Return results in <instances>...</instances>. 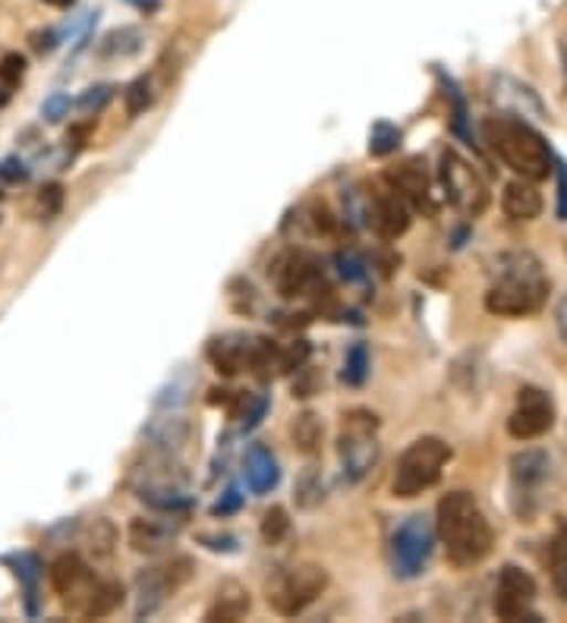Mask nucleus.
Here are the masks:
<instances>
[{
  "instance_id": "obj_8",
  "label": "nucleus",
  "mask_w": 567,
  "mask_h": 623,
  "mask_svg": "<svg viewBox=\"0 0 567 623\" xmlns=\"http://www.w3.org/2000/svg\"><path fill=\"white\" fill-rule=\"evenodd\" d=\"M441 189H444V196H448V202L463 211V214H470V218H476V214H483L485 205H489V189H485L483 177L473 170V167L463 161L458 151H444L441 155Z\"/></svg>"
},
{
  "instance_id": "obj_42",
  "label": "nucleus",
  "mask_w": 567,
  "mask_h": 623,
  "mask_svg": "<svg viewBox=\"0 0 567 623\" xmlns=\"http://www.w3.org/2000/svg\"><path fill=\"white\" fill-rule=\"evenodd\" d=\"M313 224L318 233H332L335 230V218H332V211L325 205H315L313 208Z\"/></svg>"
},
{
  "instance_id": "obj_26",
  "label": "nucleus",
  "mask_w": 567,
  "mask_h": 623,
  "mask_svg": "<svg viewBox=\"0 0 567 623\" xmlns=\"http://www.w3.org/2000/svg\"><path fill=\"white\" fill-rule=\"evenodd\" d=\"M400 129L395 124H376L372 126V133H369V155H376V158H385V155H391V151H398L400 148Z\"/></svg>"
},
{
  "instance_id": "obj_39",
  "label": "nucleus",
  "mask_w": 567,
  "mask_h": 623,
  "mask_svg": "<svg viewBox=\"0 0 567 623\" xmlns=\"http://www.w3.org/2000/svg\"><path fill=\"white\" fill-rule=\"evenodd\" d=\"M66 110H70V95H51L42 107V114L51 120V124H57Z\"/></svg>"
},
{
  "instance_id": "obj_12",
  "label": "nucleus",
  "mask_w": 567,
  "mask_h": 623,
  "mask_svg": "<svg viewBox=\"0 0 567 623\" xmlns=\"http://www.w3.org/2000/svg\"><path fill=\"white\" fill-rule=\"evenodd\" d=\"M555 425V400L536 384H524L517 391V406L507 415V435L514 441H536Z\"/></svg>"
},
{
  "instance_id": "obj_15",
  "label": "nucleus",
  "mask_w": 567,
  "mask_h": 623,
  "mask_svg": "<svg viewBox=\"0 0 567 623\" xmlns=\"http://www.w3.org/2000/svg\"><path fill=\"white\" fill-rule=\"evenodd\" d=\"M318 281H322V268H318V258L303 250L284 252L274 265V287L281 296L296 299V296H309L318 291Z\"/></svg>"
},
{
  "instance_id": "obj_6",
  "label": "nucleus",
  "mask_w": 567,
  "mask_h": 623,
  "mask_svg": "<svg viewBox=\"0 0 567 623\" xmlns=\"http://www.w3.org/2000/svg\"><path fill=\"white\" fill-rule=\"evenodd\" d=\"M337 457L344 466V476L350 482L366 478L376 469L381 457V444H378V415L369 410H350L344 415L340 437H337Z\"/></svg>"
},
{
  "instance_id": "obj_17",
  "label": "nucleus",
  "mask_w": 567,
  "mask_h": 623,
  "mask_svg": "<svg viewBox=\"0 0 567 623\" xmlns=\"http://www.w3.org/2000/svg\"><path fill=\"white\" fill-rule=\"evenodd\" d=\"M385 180L407 199V205L432 211V180H429V170H426V161H422V158H407V161H400L398 167H391V170L385 173Z\"/></svg>"
},
{
  "instance_id": "obj_48",
  "label": "nucleus",
  "mask_w": 567,
  "mask_h": 623,
  "mask_svg": "<svg viewBox=\"0 0 567 623\" xmlns=\"http://www.w3.org/2000/svg\"><path fill=\"white\" fill-rule=\"evenodd\" d=\"M44 3H51V7H70L73 0H44Z\"/></svg>"
},
{
  "instance_id": "obj_7",
  "label": "nucleus",
  "mask_w": 567,
  "mask_h": 623,
  "mask_svg": "<svg viewBox=\"0 0 567 623\" xmlns=\"http://www.w3.org/2000/svg\"><path fill=\"white\" fill-rule=\"evenodd\" d=\"M432 551H435V526L422 514L403 519L391 536V563L400 580H413L426 573Z\"/></svg>"
},
{
  "instance_id": "obj_29",
  "label": "nucleus",
  "mask_w": 567,
  "mask_h": 623,
  "mask_svg": "<svg viewBox=\"0 0 567 623\" xmlns=\"http://www.w3.org/2000/svg\"><path fill=\"white\" fill-rule=\"evenodd\" d=\"M287 532H291V517H287V510H284V507H272V510L262 517V541H265V545H277V541L287 539Z\"/></svg>"
},
{
  "instance_id": "obj_9",
  "label": "nucleus",
  "mask_w": 567,
  "mask_h": 623,
  "mask_svg": "<svg viewBox=\"0 0 567 623\" xmlns=\"http://www.w3.org/2000/svg\"><path fill=\"white\" fill-rule=\"evenodd\" d=\"M48 577H51L54 592L61 595L63 608L85 617L88 602H92V595H95V589H98V580H95L92 567H88L80 555L70 551V555H61L57 561L51 563Z\"/></svg>"
},
{
  "instance_id": "obj_35",
  "label": "nucleus",
  "mask_w": 567,
  "mask_h": 623,
  "mask_svg": "<svg viewBox=\"0 0 567 623\" xmlns=\"http://www.w3.org/2000/svg\"><path fill=\"white\" fill-rule=\"evenodd\" d=\"M63 208V187L61 183H48V187L39 192V214L42 221H54L61 214Z\"/></svg>"
},
{
  "instance_id": "obj_13",
  "label": "nucleus",
  "mask_w": 567,
  "mask_h": 623,
  "mask_svg": "<svg viewBox=\"0 0 567 623\" xmlns=\"http://www.w3.org/2000/svg\"><path fill=\"white\" fill-rule=\"evenodd\" d=\"M366 218L381 240H398L410 230V205L385 177L366 192Z\"/></svg>"
},
{
  "instance_id": "obj_1",
  "label": "nucleus",
  "mask_w": 567,
  "mask_h": 623,
  "mask_svg": "<svg viewBox=\"0 0 567 623\" xmlns=\"http://www.w3.org/2000/svg\"><path fill=\"white\" fill-rule=\"evenodd\" d=\"M435 536L454 567H473L492 555V522L470 492H448L435 507Z\"/></svg>"
},
{
  "instance_id": "obj_10",
  "label": "nucleus",
  "mask_w": 567,
  "mask_h": 623,
  "mask_svg": "<svg viewBox=\"0 0 567 623\" xmlns=\"http://www.w3.org/2000/svg\"><path fill=\"white\" fill-rule=\"evenodd\" d=\"M192 577L189 558H174L165 567H148L136 577V617H151L168 595H174Z\"/></svg>"
},
{
  "instance_id": "obj_3",
  "label": "nucleus",
  "mask_w": 567,
  "mask_h": 623,
  "mask_svg": "<svg viewBox=\"0 0 567 623\" xmlns=\"http://www.w3.org/2000/svg\"><path fill=\"white\" fill-rule=\"evenodd\" d=\"M485 142L502 158L504 167H511L524 180H548L555 173V155L543 139L539 129L514 117V114H495L483 124Z\"/></svg>"
},
{
  "instance_id": "obj_5",
  "label": "nucleus",
  "mask_w": 567,
  "mask_h": 623,
  "mask_svg": "<svg viewBox=\"0 0 567 623\" xmlns=\"http://www.w3.org/2000/svg\"><path fill=\"white\" fill-rule=\"evenodd\" d=\"M328 589V570L322 563H294L287 570H277L269 582V604L281 617H296L309 604L318 602V595Z\"/></svg>"
},
{
  "instance_id": "obj_30",
  "label": "nucleus",
  "mask_w": 567,
  "mask_h": 623,
  "mask_svg": "<svg viewBox=\"0 0 567 623\" xmlns=\"http://www.w3.org/2000/svg\"><path fill=\"white\" fill-rule=\"evenodd\" d=\"M114 545H117V529L107 522V519H95L92 532H88V548L95 551V558H111L114 555Z\"/></svg>"
},
{
  "instance_id": "obj_20",
  "label": "nucleus",
  "mask_w": 567,
  "mask_h": 623,
  "mask_svg": "<svg viewBox=\"0 0 567 623\" xmlns=\"http://www.w3.org/2000/svg\"><path fill=\"white\" fill-rule=\"evenodd\" d=\"M174 539H177V526H170L165 519L139 517L129 522V545L139 555H161Z\"/></svg>"
},
{
  "instance_id": "obj_44",
  "label": "nucleus",
  "mask_w": 567,
  "mask_h": 623,
  "mask_svg": "<svg viewBox=\"0 0 567 623\" xmlns=\"http://www.w3.org/2000/svg\"><path fill=\"white\" fill-rule=\"evenodd\" d=\"M555 325H558V334H561V340L567 344V296L558 303V309H555Z\"/></svg>"
},
{
  "instance_id": "obj_34",
  "label": "nucleus",
  "mask_w": 567,
  "mask_h": 623,
  "mask_svg": "<svg viewBox=\"0 0 567 623\" xmlns=\"http://www.w3.org/2000/svg\"><path fill=\"white\" fill-rule=\"evenodd\" d=\"M441 83H444V98L454 107V129L461 133L463 139H473L470 129H466V102L461 98V88L451 83V80H444V76H441Z\"/></svg>"
},
{
  "instance_id": "obj_46",
  "label": "nucleus",
  "mask_w": 567,
  "mask_h": 623,
  "mask_svg": "<svg viewBox=\"0 0 567 623\" xmlns=\"http://www.w3.org/2000/svg\"><path fill=\"white\" fill-rule=\"evenodd\" d=\"M126 3H133V7L143 10V13H155V10L161 7V0H126Z\"/></svg>"
},
{
  "instance_id": "obj_16",
  "label": "nucleus",
  "mask_w": 567,
  "mask_h": 623,
  "mask_svg": "<svg viewBox=\"0 0 567 623\" xmlns=\"http://www.w3.org/2000/svg\"><path fill=\"white\" fill-rule=\"evenodd\" d=\"M252 350H255V337H250V334H224V337H214L209 344V362L218 374L233 378V374L250 372Z\"/></svg>"
},
{
  "instance_id": "obj_49",
  "label": "nucleus",
  "mask_w": 567,
  "mask_h": 623,
  "mask_svg": "<svg viewBox=\"0 0 567 623\" xmlns=\"http://www.w3.org/2000/svg\"><path fill=\"white\" fill-rule=\"evenodd\" d=\"M0 199H3V192H0Z\"/></svg>"
},
{
  "instance_id": "obj_33",
  "label": "nucleus",
  "mask_w": 567,
  "mask_h": 623,
  "mask_svg": "<svg viewBox=\"0 0 567 623\" xmlns=\"http://www.w3.org/2000/svg\"><path fill=\"white\" fill-rule=\"evenodd\" d=\"M133 54V51H139V32L136 29H117V32H111L102 44V54Z\"/></svg>"
},
{
  "instance_id": "obj_27",
  "label": "nucleus",
  "mask_w": 567,
  "mask_h": 623,
  "mask_svg": "<svg viewBox=\"0 0 567 623\" xmlns=\"http://www.w3.org/2000/svg\"><path fill=\"white\" fill-rule=\"evenodd\" d=\"M17 577L25 582V611L39 614V602H35V595H39V561L32 555H22L20 563H17Z\"/></svg>"
},
{
  "instance_id": "obj_45",
  "label": "nucleus",
  "mask_w": 567,
  "mask_h": 623,
  "mask_svg": "<svg viewBox=\"0 0 567 623\" xmlns=\"http://www.w3.org/2000/svg\"><path fill=\"white\" fill-rule=\"evenodd\" d=\"M54 44H57V32H42V35H35V51H54Z\"/></svg>"
},
{
  "instance_id": "obj_32",
  "label": "nucleus",
  "mask_w": 567,
  "mask_h": 623,
  "mask_svg": "<svg viewBox=\"0 0 567 623\" xmlns=\"http://www.w3.org/2000/svg\"><path fill=\"white\" fill-rule=\"evenodd\" d=\"M111 98H114V85H92V88H85V95L80 98L76 107L92 117V114H102L107 104H111Z\"/></svg>"
},
{
  "instance_id": "obj_11",
  "label": "nucleus",
  "mask_w": 567,
  "mask_h": 623,
  "mask_svg": "<svg viewBox=\"0 0 567 623\" xmlns=\"http://www.w3.org/2000/svg\"><path fill=\"white\" fill-rule=\"evenodd\" d=\"M536 580L517 563H504L495 585V617L498 621H539V614L533 611L536 604Z\"/></svg>"
},
{
  "instance_id": "obj_19",
  "label": "nucleus",
  "mask_w": 567,
  "mask_h": 623,
  "mask_svg": "<svg viewBox=\"0 0 567 623\" xmlns=\"http://www.w3.org/2000/svg\"><path fill=\"white\" fill-rule=\"evenodd\" d=\"M502 208L511 221H524L526 224V221H536L543 214V196H539V189H536L533 180L517 177V180H511L504 187Z\"/></svg>"
},
{
  "instance_id": "obj_25",
  "label": "nucleus",
  "mask_w": 567,
  "mask_h": 623,
  "mask_svg": "<svg viewBox=\"0 0 567 623\" xmlns=\"http://www.w3.org/2000/svg\"><path fill=\"white\" fill-rule=\"evenodd\" d=\"M124 102H126V114H129V117H139V114H146L148 107H151V102H155L151 80H148V76H139V80H133V83L126 85Z\"/></svg>"
},
{
  "instance_id": "obj_37",
  "label": "nucleus",
  "mask_w": 567,
  "mask_h": 623,
  "mask_svg": "<svg viewBox=\"0 0 567 623\" xmlns=\"http://www.w3.org/2000/svg\"><path fill=\"white\" fill-rule=\"evenodd\" d=\"M337 268H340V277L347 281H363L366 277V262L359 258L357 252H337Z\"/></svg>"
},
{
  "instance_id": "obj_28",
  "label": "nucleus",
  "mask_w": 567,
  "mask_h": 623,
  "mask_svg": "<svg viewBox=\"0 0 567 623\" xmlns=\"http://www.w3.org/2000/svg\"><path fill=\"white\" fill-rule=\"evenodd\" d=\"M366 374H369V350H366V344H354L347 359H344V374L340 378L350 388H359L366 381Z\"/></svg>"
},
{
  "instance_id": "obj_41",
  "label": "nucleus",
  "mask_w": 567,
  "mask_h": 623,
  "mask_svg": "<svg viewBox=\"0 0 567 623\" xmlns=\"http://www.w3.org/2000/svg\"><path fill=\"white\" fill-rule=\"evenodd\" d=\"M240 504H243L240 492L231 488V492L224 495V500H218V504H214V510H211V514H214V517H228V514H233V510H240Z\"/></svg>"
},
{
  "instance_id": "obj_18",
  "label": "nucleus",
  "mask_w": 567,
  "mask_h": 623,
  "mask_svg": "<svg viewBox=\"0 0 567 623\" xmlns=\"http://www.w3.org/2000/svg\"><path fill=\"white\" fill-rule=\"evenodd\" d=\"M250 611H252L250 589H246L243 582L224 580L218 589H214V602H211L209 611H206V621H214V623L243 621Z\"/></svg>"
},
{
  "instance_id": "obj_21",
  "label": "nucleus",
  "mask_w": 567,
  "mask_h": 623,
  "mask_svg": "<svg viewBox=\"0 0 567 623\" xmlns=\"http://www.w3.org/2000/svg\"><path fill=\"white\" fill-rule=\"evenodd\" d=\"M243 469H246V485L255 495H269L281 482L277 460H274V454L265 444H252L246 451V460H243Z\"/></svg>"
},
{
  "instance_id": "obj_14",
  "label": "nucleus",
  "mask_w": 567,
  "mask_h": 623,
  "mask_svg": "<svg viewBox=\"0 0 567 623\" xmlns=\"http://www.w3.org/2000/svg\"><path fill=\"white\" fill-rule=\"evenodd\" d=\"M548 469H552V463L543 451H524L511 460V504H514L517 517L529 519L536 514Z\"/></svg>"
},
{
  "instance_id": "obj_2",
  "label": "nucleus",
  "mask_w": 567,
  "mask_h": 623,
  "mask_svg": "<svg viewBox=\"0 0 567 623\" xmlns=\"http://www.w3.org/2000/svg\"><path fill=\"white\" fill-rule=\"evenodd\" d=\"M552 281L529 252H507L495 262V281L485 293V309L498 318H526L546 306Z\"/></svg>"
},
{
  "instance_id": "obj_43",
  "label": "nucleus",
  "mask_w": 567,
  "mask_h": 623,
  "mask_svg": "<svg viewBox=\"0 0 567 623\" xmlns=\"http://www.w3.org/2000/svg\"><path fill=\"white\" fill-rule=\"evenodd\" d=\"M88 133H92V124L73 126V129L66 133V142H73V151H80V148L85 146V139H88Z\"/></svg>"
},
{
  "instance_id": "obj_24",
  "label": "nucleus",
  "mask_w": 567,
  "mask_h": 623,
  "mask_svg": "<svg viewBox=\"0 0 567 623\" xmlns=\"http://www.w3.org/2000/svg\"><path fill=\"white\" fill-rule=\"evenodd\" d=\"M124 604V585L114 580H98V589L88 602V611H85V621H98V617H107L114 614L117 608Z\"/></svg>"
},
{
  "instance_id": "obj_23",
  "label": "nucleus",
  "mask_w": 567,
  "mask_h": 623,
  "mask_svg": "<svg viewBox=\"0 0 567 623\" xmlns=\"http://www.w3.org/2000/svg\"><path fill=\"white\" fill-rule=\"evenodd\" d=\"M322 435H325V425H322V419H318L313 410L294 415V422H291V437H294L296 451L315 454L318 444H322Z\"/></svg>"
},
{
  "instance_id": "obj_47",
  "label": "nucleus",
  "mask_w": 567,
  "mask_h": 623,
  "mask_svg": "<svg viewBox=\"0 0 567 623\" xmlns=\"http://www.w3.org/2000/svg\"><path fill=\"white\" fill-rule=\"evenodd\" d=\"M7 102H10V88H3V85H0V107H3Z\"/></svg>"
},
{
  "instance_id": "obj_38",
  "label": "nucleus",
  "mask_w": 567,
  "mask_h": 623,
  "mask_svg": "<svg viewBox=\"0 0 567 623\" xmlns=\"http://www.w3.org/2000/svg\"><path fill=\"white\" fill-rule=\"evenodd\" d=\"M29 177V170L22 165L20 158H7V161H0V180H7V183H22Z\"/></svg>"
},
{
  "instance_id": "obj_4",
  "label": "nucleus",
  "mask_w": 567,
  "mask_h": 623,
  "mask_svg": "<svg viewBox=\"0 0 567 623\" xmlns=\"http://www.w3.org/2000/svg\"><path fill=\"white\" fill-rule=\"evenodd\" d=\"M454 451L439 435L417 437L398 460V469L391 478V495L400 500H413L439 485L444 466L451 463Z\"/></svg>"
},
{
  "instance_id": "obj_31",
  "label": "nucleus",
  "mask_w": 567,
  "mask_h": 623,
  "mask_svg": "<svg viewBox=\"0 0 567 623\" xmlns=\"http://www.w3.org/2000/svg\"><path fill=\"white\" fill-rule=\"evenodd\" d=\"M322 495H325L322 476L309 466V469L300 476V482H296V504H300V507H315V504L322 500Z\"/></svg>"
},
{
  "instance_id": "obj_40",
  "label": "nucleus",
  "mask_w": 567,
  "mask_h": 623,
  "mask_svg": "<svg viewBox=\"0 0 567 623\" xmlns=\"http://www.w3.org/2000/svg\"><path fill=\"white\" fill-rule=\"evenodd\" d=\"M555 173H558V221H567V167L555 161Z\"/></svg>"
},
{
  "instance_id": "obj_22",
  "label": "nucleus",
  "mask_w": 567,
  "mask_h": 623,
  "mask_svg": "<svg viewBox=\"0 0 567 623\" xmlns=\"http://www.w3.org/2000/svg\"><path fill=\"white\" fill-rule=\"evenodd\" d=\"M546 563L555 595H558L561 602H567V526H558V532L548 539Z\"/></svg>"
},
{
  "instance_id": "obj_36",
  "label": "nucleus",
  "mask_w": 567,
  "mask_h": 623,
  "mask_svg": "<svg viewBox=\"0 0 567 623\" xmlns=\"http://www.w3.org/2000/svg\"><path fill=\"white\" fill-rule=\"evenodd\" d=\"M25 76V61L20 54H3L0 57V85L3 88H17Z\"/></svg>"
}]
</instances>
